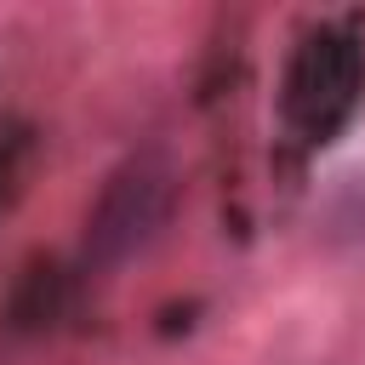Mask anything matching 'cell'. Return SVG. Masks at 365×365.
Here are the masks:
<instances>
[{
  "instance_id": "3",
  "label": "cell",
  "mask_w": 365,
  "mask_h": 365,
  "mask_svg": "<svg viewBox=\"0 0 365 365\" xmlns=\"http://www.w3.org/2000/svg\"><path fill=\"white\" fill-rule=\"evenodd\" d=\"M6 171H11V148L0 143V194H6Z\"/></svg>"
},
{
  "instance_id": "1",
  "label": "cell",
  "mask_w": 365,
  "mask_h": 365,
  "mask_svg": "<svg viewBox=\"0 0 365 365\" xmlns=\"http://www.w3.org/2000/svg\"><path fill=\"white\" fill-rule=\"evenodd\" d=\"M359 91H365V46L342 29H314L285 68L279 114L302 143H331L354 114Z\"/></svg>"
},
{
  "instance_id": "2",
  "label": "cell",
  "mask_w": 365,
  "mask_h": 365,
  "mask_svg": "<svg viewBox=\"0 0 365 365\" xmlns=\"http://www.w3.org/2000/svg\"><path fill=\"white\" fill-rule=\"evenodd\" d=\"M171 165L160 160V154H131L114 177H108V188L97 194V205H91V217H86V262H103V268H114V262H125V257H137L160 228H165V217H171Z\"/></svg>"
}]
</instances>
